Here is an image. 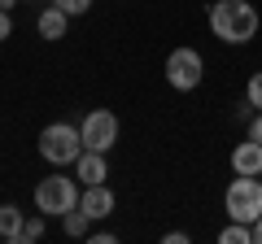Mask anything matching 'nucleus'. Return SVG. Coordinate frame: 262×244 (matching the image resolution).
Instances as JSON below:
<instances>
[{
    "mask_svg": "<svg viewBox=\"0 0 262 244\" xmlns=\"http://www.w3.org/2000/svg\"><path fill=\"white\" fill-rule=\"evenodd\" d=\"M262 18L249 0H210V31L223 44H249L258 35Z\"/></svg>",
    "mask_w": 262,
    "mask_h": 244,
    "instance_id": "1",
    "label": "nucleus"
},
{
    "mask_svg": "<svg viewBox=\"0 0 262 244\" xmlns=\"http://www.w3.org/2000/svg\"><path fill=\"white\" fill-rule=\"evenodd\" d=\"M223 205H227V218L232 223H258L262 218V179L258 175H236L223 192Z\"/></svg>",
    "mask_w": 262,
    "mask_h": 244,
    "instance_id": "2",
    "label": "nucleus"
},
{
    "mask_svg": "<svg viewBox=\"0 0 262 244\" xmlns=\"http://www.w3.org/2000/svg\"><path fill=\"white\" fill-rule=\"evenodd\" d=\"M79 153H83V131H79V127H70V122L44 127V135H39V157L44 161L70 166V161H79Z\"/></svg>",
    "mask_w": 262,
    "mask_h": 244,
    "instance_id": "3",
    "label": "nucleus"
},
{
    "mask_svg": "<svg viewBox=\"0 0 262 244\" xmlns=\"http://www.w3.org/2000/svg\"><path fill=\"white\" fill-rule=\"evenodd\" d=\"M75 205H79V188H75V179H70V175H48L44 183L35 188V209L44 218L48 214L61 218L66 209H75Z\"/></svg>",
    "mask_w": 262,
    "mask_h": 244,
    "instance_id": "4",
    "label": "nucleus"
},
{
    "mask_svg": "<svg viewBox=\"0 0 262 244\" xmlns=\"http://www.w3.org/2000/svg\"><path fill=\"white\" fill-rule=\"evenodd\" d=\"M201 75H206V61H201L196 48H175V53L166 57V83L175 87V92H192V87L201 83Z\"/></svg>",
    "mask_w": 262,
    "mask_h": 244,
    "instance_id": "5",
    "label": "nucleus"
},
{
    "mask_svg": "<svg viewBox=\"0 0 262 244\" xmlns=\"http://www.w3.org/2000/svg\"><path fill=\"white\" fill-rule=\"evenodd\" d=\"M83 149H96V153H110L114 144H118V118H114L110 109H92L83 118Z\"/></svg>",
    "mask_w": 262,
    "mask_h": 244,
    "instance_id": "6",
    "label": "nucleus"
},
{
    "mask_svg": "<svg viewBox=\"0 0 262 244\" xmlns=\"http://www.w3.org/2000/svg\"><path fill=\"white\" fill-rule=\"evenodd\" d=\"M79 209H83L92 223H96V218H110L114 214V192L105 188V183H92V188L79 197Z\"/></svg>",
    "mask_w": 262,
    "mask_h": 244,
    "instance_id": "7",
    "label": "nucleus"
},
{
    "mask_svg": "<svg viewBox=\"0 0 262 244\" xmlns=\"http://www.w3.org/2000/svg\"><path fill=\"white\" fill-rule=\"evenodd\" d=\"M232 170L236 175H262V144L258 140H245L232 149Z\"/></svg>",
    "mask_w": 262,
    "mask_h": 244,
    "instance_id": "8",
    "label": "nucleus"
},
{
    "mask_svg": "<svg viewBox=\"0 0 262 244\" xmlns=\"http://www.w3.org/2000/svg\"><path fill=\"white\" fill-rule=\"evenodd\" d=\"M105 153H96V149H83L79 153V183L83 188H92V183H105Z\"/></svg>",
    "mask_w": 262,
    "mask_h": 244,
    "instance_id": "9",
    "label": "nucleus"
},
{
    "mask_svg": "<svg viewBox=\"0 0 262 244\" xmlns=\"http://www.w3.org/2000/svg\"><path fill=\"white\" fill-rule=\"evenodd\" d=\"M66 18H70V13H61L57 5H48V9L39 13L35 27H39V35H44V39H61L66 35Z\"/></svg>",
    "mask_w": 262,
    "mask_h": 244,
    "instance_id": "10",
    "label": "nucleus"
},
{
    "mask_svg": "<svg viewBox=\"0 0 262 244\" xmlns=\"http://www.w3.org/2000/svg\"><path fill=\"white\" fill-rule=\"evenodd\" d=\"M22 223H27V218H22L18 205H0V235H5L9 244L22 240Z\"/></svg>",
    "mask_w": 262,
    "mask_h": 244,
    "instance_id": "11",
    "label": "nucleus"
},
{
    "mask_svg": "<svg viewBox=\"0 0 262 244\" xmlns=\"http://www.w3.org/2000/svg\"><path fill=\"white\" fill-rule=\"evenodd\" d=\"M219 244H253V227L249 223H232L219 231Z\"/></svg>",
    "mask_w": 262,
    "mask_h": 244,
    "instance_id": "12",
    "label": "nucleus"
},
{
    "mask_svg": "<svg viewBox=\"0 0 262 244\" xmlns=\"http://www.w3.org/2000/svg\"><path fill=\"white\" fill-rule=\"evenodd\" d=\"M88 223H92V218H88L83 214V209H66V214H61V227H66V235H88Z\"/></svg>",
    "mask_w": 262,
    "mask_h": 244,
    "instance_id": "13",
    "label": "nucleus"
},
{
    "mask_svg": "<svg viewBox=\"0 0 262 244\" xmlns=\"http://www.w3.org/2000/svg\"><path fill=\"white\" fill-rule=\"evenodd\" d=\"M39 235H44V214H39V218H27V223H22V240H18V244H35Z\"/></svg>",
    "mask_w": 262,
    "mask_h": 244,
    "instance_id": "14",
    "label": "nucleus"
},
{
    "mask_svg": "<svg viewBox=\"0 0 262 244\" xmlns=\"http://www.w3.org/2000/svg\"><path fill=\"white\" fill-rule=\"evenodd\" d=\"M53 5H57L61 13H70V18H79V13L92 9V0H53Z\"/></svg>",
    "mask_w": 262,
    "mask_h": 244,
    "instance_id": "15",
    "label": "nucleus"
},
{
    "mask_svg": "<svg viewBox=\"0 0 262 244\" xmlns=\"http://www.w3.org/2000/svg\"><path fill=\"white\" fill-rule=\"evenodd\" d=\"M245 96H249V105H253V109H262V70L249 79V92H245Z\"/></svg>",
    "mask_w": 262,
    "mask_h": 244,
    "instance_id": "16",
    "label": "nucleus"
},
{
    "mask_svg": "<svg viewBox=\"0 0 262 244\" xmlns=\"http://www.w3.org/2000/svg\"><path fill=\"white\" fill-rule=\"evenodd\" d=\"M13 35V18H9V9H0V44Z\"/></svg>",
    "mask_w": 262,
    "mask_h": 244,
    "instance_id": "17",
    "label": "nucleus"
},
{
    "mask_svg": "<svg viewBox=\"0 0 262 244\" xmlns=\"http://www.w3.org/2000/svg\"><path fill=\"white\" fill-rule=\"evenodd\" d=\"M249 140H258V144H262V113L249 122Z\"/></svg>",
    "mask_w": 262,
    "mask_h": 244,
    "instance_id": "18",
    "label": "nucleus"
},
{
    "mask_svg": "<svg viewBox=\"0 0 262 244\" xmlns=\"http://www.w3.org/2000/svg\"><path fill=\"white\" fill-rule=\"evenodd\" d=\"M253 244H262V218L253 223Z\"/></svg>",
    "mask_w": 262,
    "mask_h": 244,
    "instance_id": "19",
    "label": "nucleus"
},
{
    "mask_svg": "<svg viewBox=\"0 0 262 244\" xmlns=\"http://www.w3.org/2000/svg\"><path fill=\"white\" fill-rule=\"evenodd\" d=\"M13 5H18V0H0V9H13Z\"/></svg>",
    "mask_w": 262,
    "mask_h": 244,
    "instance_id": "20",
    "label": "nucleus"
}]
</instances>
